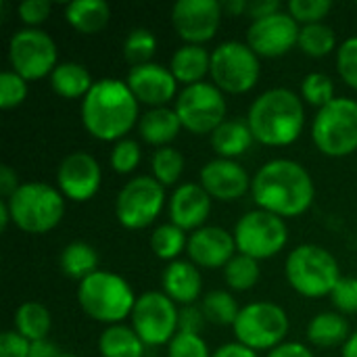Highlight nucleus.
<instances>
[{"label": "nucleus", "instance_id": "nucleus-47", "mask_svg": "<svg viewBox=\"0 0 357 357\" xmlns=\"http://www.w3.org/2000/svg\"><path fill=\"white\" fill-rule=\"evenodd\" d=\"M205 322L207 320H205L201 307H197V305H184V307H180V320H178L180 333L201 335Z\"/></svg>", "mask_w": 357, "mask_h": 357}, {"label": "nucleus", "instance_id": "nucleus-36", "mask_svg": "<svg viewBox=\"0 0 357 357\" xmlns=\"http://www.w3.org/2000/svg\"><path fill=\"white\" fill-rule=\"evenodd\" d=\"M259 278H261L259 261L253 257H247L243 253H236L224 268V280H226L228 289L234 293L251 291L259 282Z\"/></svg>", "mask_w": 357, "mask_h": 357}, {"label": "nucleus", "instance_id": "nucleus-24", "mask_svg": "<svg viewBox=\"0 0 357 357\" xmlns=\"http://www.w3.org/2000/svg\"><path fill=\"white\" fill-rule=\"evenodd\" d=\"M211 67V52L205 46L197 44H182L174 50L169 59V71L178 79V84L192 86L205 82Z\"/></svg>", "mask_w": 357, "mask_h": 357}, {"label": "nucleus", "instance_id": "nucleus-34", "mask_svg": "<svg viewBox=\"0 0 357 357\" xmlns=\"http://www.w3.org/2000/svg\"><path fill=\"white\" fill-rule=\"evenodd\" d=\"M303 54L312 59H324L331 52H335L337 46V33L331 25L326 23H314V25H303L299 31V44Z\"/></svg>", "mask_w": 357, "mask_h": 357}, {"label": "nucleus", "instance_id": "nucleus-29", "mask_svg": "<svg viewBox=\"0 0 357 357\" xmlns=\"http://www.w3.org/2000/svg\"><path fill=\"white\" fill-rule=\"evenodd\" d=\"M146 345L128 324L107 326L98 337L100 357H144Z\"/></svg>", "mask_w": 357, "mask_h": 357}, {"label": "nucleus", "instance_id": "nucleus-21", "mask_svg": "<svg viewBox=\"0 0 357 357\" xmlns=\"http://www.w3.org/2000/svg\"><path fill=\"white\" fill-rule=\"evenodd\" d=\"M211 197L199 182L178 184L167 201L169 222L182 228L184 232H195L207 226L211 215Z\"/></svg>", "mask_w": 357, "mask_h": 357}, {"label": "nucleus", "instance_id": "nucleus-44", "mask_svg": "<svg viewBox=\"0 0 357 357\" xmlns=\"http://www.w3.org/2000/svg\"><path fill=\"white\" fill-rule=\"evenodd\" d=\"M331 301L335 312L343 316L357 314V278L356 276H341L335 291L331 293Z\"/></svg>", "mask_w": 357, "mask_h": 357}, {"label": "nucleus", "instance_id": "nucleus-54", "mask_svg": "<svg viewBox=\"0 0 357 357\" xmlns=\"http://www.w3.org/2000/svg\"><path fill=\"white\" fill-rule=\"evenodd\" d=\"M341 357H357V331L351 333L347 343L341 347Z\"/></svg>", "mask_w": 357, "mask_h": 357}, {"label": "nucleus", "instance_id": "nucleus-52", "mask_svg": "<svg viewBox=\"0 0 357 357\" xmlns=\"http://www.w3.org/2000/svg\"><path fill=\"white\" fill-rule=\"evenodd\" d=\"M59 356H61L59 347H56L52 341L44 339V341H36V343H31V349H29V356L27 357H59Z\"/></svg>", "mask_w": 357, "mask_h": 357}, {"label": "nucleus", "instance_id": "nucleus-10", "mask_svg": "<svg viewBox=\"0 0 357 357\" xmlns=\"http://www.w3.org/2000/svg\"><path fill=\"white\" fill-rule=\"evenodd\" d=\"M174 111L186 132L197 136H211L224 121L228 113L226 94L211 82H201L184 86L174 100Z\"/></svg>", "mask_w": 357, "mask_h": 357}, {"label": "nucleus", "instance_id": "nucleus-20", "mask_svg": "<svg viewBox=\"0 0 357 357\" xmlns=\"http://www.w3.org/2000/svg\"><path fill=\"white\" fill-rule=\"evenodd\" d=\"M236 253L234 234L222 226H203L188 234L186 255L199 270H224Z\"/></svg>", "mask_w": 357, "mask_h": 357}, {"label": "nucleus", "instance_id": "nucleus-43", "mask_svg": "<svg viewBox=\"0 0 357 357\" xmlns=\"http://www.w3.org/2000/svg\"><path fill=\"white\" fill-rule=\"evenodd\" d=\"M167 357H213L201 335L178 333L167 345Z\"/></svg>", "mask_w": 357, "mask_h": 357}, {"label": "nucleus", "instance_id": "nucleus-8", "mask_svg": "<svg viewBox=\"0 0 357 357\" xmlns=\"http://www.w3.org/2000/svg\"><path fill=\"white\" fill-rule=\"evenodd\" d=\"M291 328L289 314L274 301H253L241 307V314L232 326L238 343L253 351H272L287 343Z\"/></svg>", "mask_w": 357, "mask_h": 357}, {"label": "nucleus", "instance_id": "nucleus-9", "mask_svg": "<svg viewBox=\"0 0 357 357\" xmlns=\"http://www.w3.org/2000/svg\"><path fill=\"white\" fill-rule=\"evenodd\" d=\"M261 75L259 56L247 42L226 40L211 50L209 77L224 94H247Z\"/></svg>", "mask_w": 357, "mask_h": 357}, {"label": "nucleus", "instance_id": "nucleus-48", "mask_svg": "<svg viewBox=\"0 0 357 357\" xmlns=\"http://www.w3.org/2000/svg\"><path fill=\"white\" fill-rule=\"evenodd\" d=\"M284 10L282 4L278 0H251L249 2V19L251 21H259V19H266V17H272L276 13Z\"/></svg>", "mask_w": 357, "mask_h": 357}, {"label": "nucleus", "instance_id": "nucleus-33", "mask_svg": "<svg viewBox=\"0 0 357 357\" xmlns=\"http://www.w3.org/2000/svg\"><path fill=\"white\" fill-rule=\"evenodd\" d=\"M201 312L209 324L234 326L241 307L230 291H211L201 299Z\"/></svg>", "mask_w": 357, "mask_h": 357}, {"label": "nucleus", "instance_id": "nucleus-3", "mask_svg": "<svg viewBox=\"0 0 357 357\" xmlns=\"http://www.w3.org/2000/svg\"><path fill=\"white\" fill-rule=\"evenodd\" d=\"M247 123L255 142L272 149L291 146L303 132L305 102L291 88H270L251 102Z\"/></svg>", "mask_w": 357, "mask_h": 357}, {"label": "nucleus", "instance_id": "nucleus-28", "mask_svg": "<svg viewBox=\"0 0 357 357\" xmlns=\"http://www.w3.org/2000/svg\"><path fill=\"white\" fill-rule=\"evenodd\" d=\"M94 79L86 65L75 63V61H63L56 65V69L50 73V88L54 90L56 96L67 98V100H77L92 90Z\"/></svg>", "mask_w": 357, "mask_h": 357}, {"label": "nucleus", "instance_id": "nucleus-7", "mask_svg": "<svg viewBox=\"0 0 357 357\" xmlns=\"http://www.w3.org/2000/svg\"><path fill=\"white\" fill-rule=\"evenodd\" d=\"M312 140L316 149L331 159H343L357 151V100L337 96L316 111L312 121Z\"/></svg>", "mask_w": 357, "mask_h": 357}, {"label": "nucleus", "instance_id": "nucleus-51", "mask_svg": "<svg viewBox=\"0 0 357 357\" xmlns=\"http://www.w3.org/2000/svg\"><path fill=\"white\" fill-rule=\"evenodd\" d=\"M213 357H259V354L238 341H232V343H224L222 347H218L213 351Z\"/></svg>", "mask_w": 357, "mask_h": 357}, {"label": "nucleus", "instance_id": "nucleus-14", "mask_svg": "<svg viewBox=\"0 0 357 357\" xmlns=\"http://www.w3.org/2000/svg\"><path fill=\"white\" fill-rule=\"evenodd\" d=\"M180 307L163 291H146L138 295L130 316V326L146 347L169 345L180 333Z\"/></svg>", "mask_w": 357, "mask_h": 357}, {"label": "nucleus", "instance_id": "nucleus-18", "mask_svg": "<svg viewBox=\"0 0 357 357\" xmlns=\"http://www.w3.org/2000/svg\"><path fill=\"white\" fill-rule=\"evenodd\" d=\"M126 84L136 96V100L149 109L169 107V102L176 100L180 94L178 79L174 77L169 67L159 65V63L130 67Z\"/></svg>", "mask_w": 357, "mask_h": 357}, {"label": "nucleus", "instance_id": "nucleus-26", "mask_svg": "<svg viewBox=\"0 0 357 357\" xmlns=\"http://www.w3.org/2000/svg\"><path fill=\"white\" fill-rule=\"evenodd\" d=\"M65 21L84 36L98 33L111 19V6L105 0H73L63 8Z\"/></svg>", "mask_w": 357, "mask_h": 357}, {"label": "nucleus", "instance_id": "nucleus-39", "mask_svg": "<svg viewBox=\"0 0 357 357\" xmlns=\"http://www.w3.org/2000/svg\"><path fill=\"white\" fill-rule=\"evenodd\" d=\"M140 159H142V151L134 138H123V140L115 142L111 146V153H109L111 169L115 174H121V176L134 174V169L140 165Z\"/></svg>", "mask_w": 357, "mask_h": 357}, {"label": "nucleus", "instance_id": "nucleus-2", "mask_svg": "<svg viewBox=\"0 0 357 357\" xmlns=\"http://www.w3.org/2000/svg\"><path fill=\"white\" fill-rule=\"evenodd\" d=\"M82 123L86 132L100 142H119L140 121V102L126 79L102 77L82 100Z\"/></svg>", "mask_w": 357, "mask_h": 357}, {"label": "nucleus", "instance_id": "nucleus-31", "mask_svg": "<svg viewBox=\"0 0 357 357\" xmlns=\"http://www.w3.org/2000/svg\"><path fill=\"white\" fill-rule=\"evenodd\" d=\"M59 268L65 276L82 282L94 272H98V253L92 245L84 241L69 243L59 257Z\"/></svg>", "mask_w": 357, "mask_h": 357}, {"label": "nucleus", "instance_id": "nucleus-12", "mask_svg": "<svg viewBox=\"0 0 357 357\" xmlns=\"http://www.w3.org/2000/svg\"><path fill=\"white\" fill-rule=\"evenodd\" d=\"M59 65L56 42L40 27L17 29L8 40V67L27 82L50 77Z\"/></svg>", "mask_w": 357, "mask_h": 357}, {"label": "nucleus", "instance_id": "nucleus-45", "mask_svg": "<svg viewBox=\"0 0 357 357\" xmlns=\"http://www.w3.org/2000/svg\"><path fill=\"white\" fill-rule=\"evenodd\" d=\"M50 2L48 0H25L17 6L19 19L25 27H40L50 17Z\"/></svg>", "mask_w": 357, "mask_h": 357}, {"label": "nucleus", "instance_id": "nucleus-41", "mask_svg": "<svg viewBox=\"0 0 357 357\" xmlns=\"http://www.w3.org/2000/svg\"><path fill=\"white\" fill-rule=\"evenodd\" d=\"M27 84H29L27 79H23L10 69L2 71L0 73V109L10 111V109L21 107L29 92Z\"/></svg>", "mask_w": 357, "mask_h": 357}, {"label": "nucleus", "instance_id": "nucleus-16", "mask_svg": "<svg viewBox=\"0 0 357 357\" xmlns=\"http://www.w3.org/2000/svg\"><path fill=\"white\" fill-rule=\"evenodd\" d=\"M299 31L301 25L287 10H280L272 17L251 21L245 42L259 59H278L299 44Z\"/></svg>", "mask_w": 357, "mask_h": 357}, {"label": "nucleus", "instance_id": "nucleus-17", "mask_svg": "<svg viewBox=\"0 0 357 357\" xmlns=\"http://www.w3.org/2000/svg\"><path fill=\"white\" fill-rule=\"evenodd\" d=\"M102 182L98 161L84 151H73L56 167V188L67 201L86 203L96 197Z\"/></svg>", "mask_w": 357, "mask_h": 357}, {"label": "nucleus", "instance_id": "nucleus-37", "mask_svg": "<svg viewBox=\"0 0 357 357\" xmlns=\"http://www.w3.org/2000/svg\"><path fill=\"white\" fill-rule=\"evenodd\" d=\"M157 52V38L146 27H134L123 42V59L130 67L153 63Z\"/></svg>", "mask_w": 357, "mask_h": 357}, {"label": "nucleus", "instance_id": "nucleus-35", "mask_svg": "<svg viewBox=\"0 0 357 357\" xmlns=\"http://www.w3.org/2000/svg\"><path fill=\"white\" fill-rule=\"evenodd\" d=\"M184 155L174 146L157 149L151 157V176L165 188L178 186L182 174H184Z\"/></svg>", "mask_w": 357, "mask_h": 357}, {"label": "nucleus", "instance_id": "nucleus-53", "mask_svg": "<svg viewBox=\"0 0 357 357\" xmlns=\"http://www.w3.org/2000/svg\"><path fill=\"white\" fill-rule=\"evenodd\" d=\"M222 8H224V15H228V17H241V15H247L249 2L247 0H226V2H222Z\"/></svg>", "mask_w": 357, "mask_h": 357}, {"label": "nucleus", "instance_id": "nucleus-30", "mask_svg": "<svg viewBox=\"0 0 357 357\" xmlns=\"http://www.w3.org/2000/svg\"><path fill=\"white\" fill-rule=\"evenodd\" d=\"M13 324L21 337H25L29 343H36V341L48 339V333L52 328V316L44 303L25 301L17 307Z\"/></svg>", "mask_w": 357, "mask_h": 357}, {"label": "nucleus", "instance_id": "nucleus-42", "mask_svg": "<svg viewBox=\"0 0 357 357\" xmlns=\"http://www.w3.org/2000/svg\"><path fill=\"white\" fill-rule=\"evenodd\" d=\"M337 73L351 88L357 90V36L345 38L337 48Z\"/></svg>", "mask_w": 357, "mask_h": 357}, {"label": "nucleus", "instance_id": "nucleus-27", "mask_svg": "<svg viewBox=\"0 0 357 357\" xmlns=\"http://www.w3.org/2000/svg\"><path fill=\"white\" fill-rule=\"evenodd\" d=\"M349 337H351V331H349L347 318L335 310L316 314L307 324V341L320 349H333L339 345L343 347Z\"/></svg>", "mask_w": 357, "mask_h": 357}, {"label": "nucleus", "instance_id": "nucleus-15", "mask_svg": "<svg viewBox=\"0 0 357 357\" xmlns=\"http://www.w3.org/2000/svg\"><path fill=\"white\" fill-rule=\"evenodd\" d=\"M224 8L218 0H178L172 8V25L184 44L203 46L222 25Z\"/></svg>", "mask_w": 357, "mask_h": 357}, {"label": "nucleus", "instance_id": "nucleus-56", "mask_svg": "<svg viewBox=\"0 0 357 357\" xmlns=\"http://www.w3.org/2000/svg\"><path fill=\"white\" fill-rule=\"evenodd\" d=\"M59 357H79V356H75V354H67V351H61V356Z\"/></svg>", "mask_w": 357, "mask_h": 357}, {"label": "nucleus", "instance_id": "nucleus-22", "mask_svg": "<svg viewBox=\"0 0 357 357\" xmlns=\"http://www.w3.org/2000/svg\"><path fill=\"white\" fill-rule=\"evenodd\" d=\"M161 291L178 305H195L203 293L201 270L190 259H176L167 264L161 274Z\"/></svg>", "mask_w": 357, "mask_h": 357}, {"label": "nucleus", "instance_id": "nucleus-11", "mask_svg": "<svg viewBox=\"0 0 357 357\" xmlns=\"http://www.w3.org/2000/svg\"><path fill=\"white\" fill-rule=\"evenodd\" d=\"M232 234L236 251L257 261L276 257L289 243L287 222L264 209H251L243 213Z\"/></svg>", "mask_w": 357, "mask_h": 357}, {"label": "nucleus", "instance_id": "nucleus-25", "mask_svg": "<svg viewBox=\"0 0 357 357\" xmlns=\"http://www.w3.org/2000/svg\"><path fill=\"white\" fill-rule=\"evenodd\" d=\"M211 149L220 159H238L255 142L247 119H226L211 136Z\"/></svg>", "mask_w": 357, "mask_h": 357}, {"label": "nucleus", "instance_id": "nucleus-13", "mask_svg": "<svg viewBox=\"0 0 357 357\" xmlns=\"http://www.w3.org/2000/svg\"><path fill=\"white\" fill-rule=\"evenodd\" d=\"M165 201V186H161L153 176H134L117 192V222L128 230H144L157 222Z\"/></svg>", "mask_w": 357, "mask_h": 357}, {"label": "nucleus", "instance_id": "nucleus-40", "mask_svg": "<svg viewBox=\"0 0 357 357\" xmlns=\"http://www.w3.org/2000/svg\"><path fill=\"white\" fill-rule=\"evenodd\" d=\"M333 10L331 0H291L287 4V13L303 27L314 23H324L328 13Z\"/></svg>", "mask_w": 357, "mask_h": 357}, {"label": "nucleus", "instance_id": "nucleus-46", "mask_svg": "<svg viewBox=\"0 0 357 357\" xmlns=\"http://www.w3.org/2000/svg\"><path fill=\"white\" fill-rule=\"evenodd\" d=\"M31 343L21 337L15 328L0 335V357H27Z\"/></svg>", "mask_w": 357, "mask_h": 357}, {"label": "nucleus", "instance_id": "nucleus-6", "mask_svg": "<svg viewBox=\"0 0 357 357\" xmlns=\"http://www.w3.org/2000/svg\"><path fill=\"white\" fill-rule=\"evenodd\" d=\"M65 197L46 182H23L6 201L13 224L25 234H46L65 215Z\"/></svg>", "mask_w": 357, "mask_h": 357}, {"label": "nucleus", "instance_id": "nucleus-19", "mask_svg": "<svg viewBox=\"0 0 357 357\" xmlns=\"http://www.w3.org/2000/svg\"><path fill=\"white\" fill-rule=\"evenodd\" d=\"M253 178L249 172L234 159H211L201 167L199 184L207 190V195L215 201L230 203L247 192H251Z\"/></svg>", "mask_w": 357, "mask_h": 357}, {"label": "nucleus", "instance_id": "nucleus-32", "mask_svg": "<svg viewBox=\"0 0 357 357\" xmlns=\"http://www.w3.org/2000/svg\"><path fill=\"white\" fill-rule=\"evenodd\" d=\"M151 251L172 264L176 259H180V255L186 251V245H188V232H184L182 228H178L176 224L172 222H165V224H159L153 232H151Z\"/></svg>", "mask_w": 357, "mask_h": 357}, {"label": "nucleus", "instance_id": "nucleus-49", "mask_svg": "<svg viewBox=\"0 0 357 357\" xmlns=\"http://www.w3.org/2000/svg\"><path fill=\"white\" fill-rule=\"evenodd\" d=\"M23 182H19V176L17 172L10 167V165H2L0 167V195L4 201H8L21 186Z\"/></svg>", "mask_w": 357, "mask_h": 357}, {"label": "nucleus", "instance_id": "nucleus-5", "mask_svg": "<svg viewBox=\"0 0 357 357\" xmlns=\"http://www.w3.org/2000/svg\"><path fill=\"white\" fill-rule=\"evenodd\" d=\"M284 276L291 289L305 299L331 297L341 280V268L337 257L314 243L295 247L284 264Z\"/></svg>", "mask_w": 357, "mask_h": 357}, {"label": "nucleus", "instance_id": "nucleus-38", "mask_svg": "<svg viewBox=\"0 0 357 357\" xmlns=\"http://www.w3.org/2000/svg\"><path fill=\"white\" fill-rule=\"evenodd\" d=\"M301 98H303V102H307L310 107L320 111L322 107H326L328 102H333L337 98L333 77L322 71L307 73L301 82Z\"/></svg>", "mask_w": 357, "mask_h": 357}, {"label": "nucleus", "instance_id": "nucleus-55", "mask_svg": "<svg viewBox=\"0 0 357 357\" xmlns=\"http://www.w3.org/2000/svg\"><path fill=\"white\" fill-rule=\"evenodd\" d=\"M8 224H13V220H10V209H8V203L2 199V201H0V230H6Z\"/></svg>", "mask_w": 357, "mask_h": 357}, {"label": "nucleus", "instance_id": "nucleus-1", "mask_svg": "<svg viewBox=\"0 0 357 357\" xmlns=\"http://www.w3.org/2000/svg\"><path fill=\"white\" fill-rule=\"evenodd\" d=\"M251 197L257 209L282 220L303 215L316 199L312 174L295 159H270L253 176Z\"/></svg>", "mask_w": 357, "mask_h": 357}, {"label": "nucleus", "instance_id": "nucleus-4", "mask_svg": "<svg viewBox=\"0 0 357 357\" xmlns=\"http://www.w3.org/2000/svg\"><path fill=\"white\" fill-rule=\"evenodd\" d=\"M136 295L130 282L113 272L98 270L77 284V303L94 322L113 326L132 316Z\"/></svg>", "mask_w": 357, "mask_h": 357}, {"label": "nucleus", "instance_id": "nucleus-50", "mask_svg": "<svg viewBox=\"0 0 357 357\" xmlns=\"http://www.w3.org/2000/svg\"><path fill=\"white\" fill-rule=\"evenodd\" d=\"M266 357H316V354L307 345H303V343L287 341V343L278 345L276 349H272Z\"/></svg>", "mask_w": 357, "mask_h": 357}, {"label": "nucleus", "instance_id": "nucleus-23", "mask_svg": "<svg viewBox=\"0 0 357 357\" xmlns=\"http://www.w3.org/2000/svg\"><path fill=\"white\" fill-rule=\"evenodd\" d=\"M182 123L178 113L174 111V107H159V109H146L140 115L138 121V134L140 138L155 146V149H163V146H172V142L178 138V134L182 132Z\"/></svg>", "mask_w": 357, "mask_h": 357}]
</instances>
